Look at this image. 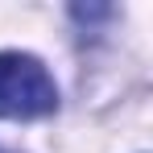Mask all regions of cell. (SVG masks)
Returning a JSON list of instances; mask_svg holds the SVG:
<instances>
[{"instance_id": "cell-1", "label": "cell", "mask_w": 153, "mask_h": 153, "mask_svg": "<svg viewBox=\"0 0 153 153\" xmlns=\"http://www.w3.org/2000/svg\"><path fill=\"white\" fill-rule=\"evenodd\" d=\"M54 103H58V87L37 58L0 54V116L29 120V116L54 112Z\"/></svg>"}]
</instances>
